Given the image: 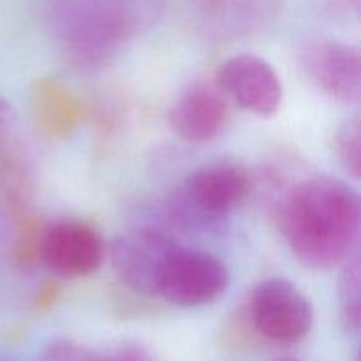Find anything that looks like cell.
Listing matches in <instances>:
<instances>
[{
  "instance_id": "7c38bea8",
  "label": "cell",
  "mask_w": 361,
  "mask_h": 361,
  "mask_svg": "<svg viewBox=\"0 0 361 361\" xmlns=\"http://www.w3.org/2000/svg\"><path fill=\"white\" fill-rule=\"evenodd\" d=\"M361 275H360V254L356 250L344 264L338 275L337 295L338 309L344 326L351 334H358L361 324Z\"/></svg>"
},
{
  "instance_id": "8992f818",
  "label": "cell",
  "mask_w": 361,
  "mask_h": 361,
  "mask_svg": "<svg viewBox=\"0 0 361 361\" xmlns=\"http://www.w3.org/2000/svg\"><path fill=\"white\" fill-rule=\"evenodd\" d=\"M178 243L157 228H137L113 240L108 256L118 281L134 295L157 296L166 257Z\"/></svg>"
},
{
  "instance_id": "5bb4252c",
  "label": "cell",
  "mask_w": 361,
  "mask_h": 361,
  "mask_svg": "<svg viewBox=\"0 0 361 361\" xmlns=\"http://www.w3.org/2000/svg\"><path fill=\"white\" fill-rule=\"evenodd\" d=\"M59 295H60V288L56 282H48V284H44L41 289H39L37 295H35V300H34L35 310L42 312V310L51 309V307L55 305L56 300H59Z\"/></svg>"
},
{
  "instance_id": "3957f363",
  "label": "cell",
  "mask_w": 361,
  "mask_h": 361,
  "mask_svg": "<svg viewBox=\"0 0 361 361\" xmlns=\"http://www.w3.org/2000/svg\"><path fill=\"white\" fill-rule=\"evenodd\" d=\"M252 180L236 162H212L190 173L166 201L173 224L185 231L217 235L229 215L249 197Z\"/></svg>"
},
{
  "instance_id": "52a82bcc",
  "label": "cell",
  "mask_w": 361,
  "mask_h": 361,
  "mask_svg": "<svg viewBox=\"0 0 361 361\" xmlns=\"http://www.w3.org/2000/svg\"><path fill=\"white\" fill-rule=\"evenodd\" d=\"M215 85L228 101L259 118L277 115L284 97L277 71L264 59L249 53L226 60L219 67Z\"/></svg>"
},
{
  "instance_id": "9a60e30c",
  "label": "cell",
  "mask_w": 361,
  "mask_h": 361,
  "mask_svg": "<svg viewBox=\"0 0 361 361\" xmlns=\"http://www.w3.org/2000/svg\"><path fill=\"white\" fill-rule=\"evenodd\" d=\"M11 116V108L7 106V102L4 101V99H0V126H4V123L9 120Z\"/></svg>"
},
{
  "instance_id": "5b68a950",
  "label": "cell",
  "mask_w": 361,
  "mask_h": 361,
  "mask_svg": "<svg viewBox=\"0 0 361 361\" xmlns=\"http://www.w3.org/2000/svg\"><path fill=\"white\" fill-rule=\"evenodd\" d=\"M228 267L214 254L176 245L166 257L157 282V296L175 307L210 305L229 288Z\"/></svg>"
},
{
  "instance_id": "ba28073f",
  "label": "cell",
  "mask_w": 361,
  "mask_h": 361,
  "mask_svg": "<svg viewBox=\"0 0 361 361\" xmlns=\"http://www.w3.org/2000/svg\"><path fill=\"white\" fill-rule=\"evenodd\" d=\"M106 243L94 226L81 221H59L42 231L39 261L63 279L95 274L106 259Z\"/></svg>"
},
{
  "instance_id": "8fae6325",
  "label": "cell",
  "mask_w": 361,
  "mask_h": 361,
  "mask_svg": "<svg viewBox=\"0 0 361 361\" xmlns=\"http://www.w3.org/2000/svg\"><path fill=\"white\" fill-rule=\"evenodd\" d=\"M35 116L49 136H66L76 127L80 106L73 95L53 80L35 85Z\"/></svg>"
},
{
  "instance_id": "9c48e42d",
  "label": "cell",
  "mask_w": 361,
  "mask_h": 361,
  "mask_svg": "<svg viewBox=\"0 0 361 361\" xmlns=\"http://www.w3.org/2000/svg\"><path fill=\"white\" fill-rule=\"evenodd\" d=\"M231 118L229 101L215 81H194L183 88L168 113L176 136L189 143H212L226 133Z\"/></svg>"
},
{
  "instance_id": "277c9868",
  "label": "cell",
  "mask_w": 361,
  "mask_h": 361,
  "mask_svg": "<svg viewBox=\"0 0 361 361\" xmlns=\"http://www.w3.org/2000/svg\"><path fill=\"white\" fill-rule=\"evenodd\" d=\"M242 309L263 344H298L312 330V303L288 279L259 282Z\"/></svg>"
},
{
  "instance_id": "30bf717a",
  "label": "cell",
  "mask_w": 361,
  "mask_h": 361,
  "mask_svg": "<svg viewBox=\"0 0 361 361\" xmlns=\"http://www.w3.org/2000/svg\"><path fill=\"white\" fill-rule=\"evenodd\" d=\"M309 80L328 97L356 104L361 95V56L358 48L341 41H314L302 53Z\"/></svg>"
},
{
  "instance_id": "e0dca14e",
  "label": "cell",
  "mask_w": 361,
  "mask_h": 361,
  "mask_svg": "<svg viewBox=\"0 0 361 361\" xmlns=\"http://www.w3.org/2000/svg\"><path fill=\"white\" fill-rule=\"evenodd\" d=\"M0 361H6V360H0Z\"/></svg>"
},
{
  "instance_id": "2e32d148",
  "label": "cell",
  "mask_w": 361,
  "mask_h": 361,
  "mask_svg": "<svg viewBox=\"0 0 361 361\" xmlns=\"http://www.w3.org/2000/svg\"><path fill=\"white\" fill-rule=\"evenodd\" d=\"M277 361H300V360H295V358H282V360H277Z\"/></svg>"
},
{
  "instance_id": "7a4b0ae2",
  "label": "cell",
  "mask_w": 361,
  "mask_h": 361,
  "mask_svg": "<svg viewBox=\"0 0 361 361\" xmlns=\"http://www.w3.org/2000/svg\"><path fill=\"white\" fill-rule=\"evenodd\" d=\"M162 0H51L49 14L67 56L101 66L159 18Z\"/></svg>"
},
{
  "instance_id": "6da1fadb",
  "label": "cell",
  "mask_w": 361,
  "mask_h": 361,
  "mask_svg": "<svg viewBox=\"0 0 361 361\" xmlns=\"http://www.w3.org/2000/svg\"><path fill=\"white\" fill-rule=\"evenodd\" d=\"M277 222L296 259L312 270H331L358 250L361 203L349 183L310 176L281 200Z\"/></svg>"
},
{
  "instance_id": "4fadbf2b",
  "label": "cell",
  "mask_w": 361,
  "mask_h": 361,
  "mask_svg": "<svg viewBox=\"0 0 361 361\" xmlns=\"http://www.w3.org/2000/svg\"><path fill=\"white\" fill-rule=\"evenodd\" d=\"M334 145L342 168L358 180L361 173V122L358 115L349 116L337 127Z\"/></svg>"
}]
</instances>
